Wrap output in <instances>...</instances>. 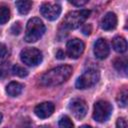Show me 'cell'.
<instances>
[{
	"mask_svg": "<svg viewBox=\"0 0 128 128\" xmlns=\"http://www.w3.org/2000/svg\"><path fill=\"white\" fill-rule=\"evenodd\" d=\"M54 109H55L54 104L52 102L47 101V102H42V103L38 104L34 109V113L36 114L37 117H39L41 119H45L53 114Z\"/></svg>",
	"mask_w": 128,
	"mask_h": 128,
	"instance_id": "8fae6325",
	"label": "cell"
},
{
	"mask_svg": "<svg viewBox=\"0 0 128 128\" xmlns=\"http://www.w3.org/2000/svg\"><path fill=\"white\" fill-rule=\"evenodd\" d=\"M117 25V16L114 12H108L104 15L101 20V28L103 30L109 31L113 30Z\"/></svg>",
	"mask_w": 128,
	"mask_h": 128,
	"instance_id": "7c38bea8",
	"label": "cell"
},
{
	"mask_svg": "<svg viewBox=\"0 0 128 128\" xmlns=\"http://www.w3.org/2000/svg\"><path fill=\"white\" fill-rule=\"evenodd\" d=\"M11 72L13 75H16L18 77H26L28 75V71L27 69H25L23 66H20L18 64L12 66L11 68Z\"/></svg>",
	"mask_w": 128,
	"mask_h": 128,
	"instance_id": "ac0fdd59",
	"label": "cell"
},
{
	"mask_svg": "<svg viewBox=\"0 0 128 128\" xmlns=\"http://www.w3.org/2000/svg\"><path fill=\"white\" fill-rule=\"evenodd\" d=\"M112 46H113V49L118 53H124L127 50V42L125 38L121 36H116L113 38Z\"/></svg>",
	"mask_w": 128,
	"mask_h": 128,
	"instance_id": "5bb4252c",
	"label": "cell"
},
{
	"mask_svg": "<svg viewBox=\"0 0 128 128\" xmlns=\"http://www.w3.org/2000/svg\"><path fill=\"white\" fill-rule=\"evenodd\" d=\"M21 61L28 66H36L42 61V53L37 48L27 47L20 52Z\"/></svg>",
	"mask_w": 128,
	"mask_h": 128,
	"instance_id": "8992f818",
	"label": "cell"
},
{
	"mask_svg": "<svg viewBox=\"0 0 128 128\" xmlns=\"http://www.w3.org/2000/svg\"><path fill=\"white\" fill-rule=\"evenodd\" d=\"M40 13L44 18L53 21L59 17L61 13V6L58 3L45 2L40 7Z\"/></svg>",
	"mask_w": 128,
	"mask_h": 128,
	"instance_id": "52a82bcc",
	"label": "cell"
},
{
	"mask_svg": "<svg viewBox=\"0 0 128 128\" xmlns=\"http://www.w3.org/2000/svg\"><path fill=\"white\" fill-rule=\"evenodd\" d=\"M127 98H128V93L126 89H123L122 91H120V93L117 96V103L119 106L121 107H125L127 104Z\"/></svg>",
	"mask_w": 128,
	"mask_h": 128,
	"instance_id": "ffe728a7",
	"label": "cell"
},
{
	"mask_svg": "<svg viewBox=\"0 0 128 128\" xmlns=\"http://www.w3.org/2000/svg\"><path fill=\"white\" fill-rule=\"evenodd\" d=\"M10 19V10L7 6L2 5L0 6V24L3 25L8 22Z\"/></svg>",
	"mask_w": 128,
	"mask_h": 128,
	"instance_id": "e0dca14e",
	"label": "cell"
},
{
	"mask_svg": "<svg viewBox=\"0 0 128 128\" xmlns=\"http://www.w3.org/2000/svg\"><path fill=\"white\" fill-rule=\"evenodd\" d=\"M72 72L73 69L69 65H61L55 67L41 76L39 84L43 87H53L60 85L69 79V77L72 75Z\"/></svg>",
	"mask_w": 128,
	"mask_h": 128,
	"instance_id": "6da1fadb",
	"label": "cell"
},
{
	"mask_svg": "<svg viewBox=\"0 0 128 128\" xmlns=\"http://www.w3.org/2000/svg\"><path fill=\"white\" fill-rule=\"evenodd\" d=\"M112 113V105L105 100H99L94 104L93 118L99 123H103L108 120Z\"/></svg>",
	"mask_w": 128,
	"mask_h": 128,
	"instance_id": "277c9868",
	"label": "cell"
},
{
	"mask_svg": "<svg viewBox=\"0 0 128 128\" xmlns=\"http://www.w3.org/2000/svg\"><path fill=\"white\" fill-rule=\"evenodd\" d=\"M89 15H90V10H87V9L69 12L65 16V18L62 22V26L66 30L76 29V28L80 27L86 21V19L89 17Z\"/></svg>",
	"mask_w": 128,
	"mask_h": 128,
	"instance_id": "3957f363",
	"label": "cell"
},
{
	"mask_svg": "<svg viewBox=\"0 0 128 128\" xmlns=\"http://www.w3.org/2000/svg\"><path fill=\"white\" fill-rule=\"evenodd\" d=\"M56 58H58V59H60V60L64 59V58H65V53H64V51L61 50V49H59V50L56 52Z\"/></svg>",
	"mask_w": 128,
	"mask_h": 128,
	"instance_id": "4316f807",
	"label": "cell"
},
{
	"mask_svg": "<svg viewBox=\"0 0 128 128\" xmlns=\"http://www.w3.org/2000/svg\"><path fill=\"white\" fill-rule=\"evenodd\" d=\"M58 126H59V128H73L74 127V124H73L72 120L70 119V117L64 115V116H62L59 119Z\"/></svg>",
	"mask_w": 128,
	"mask_h": 128,
	"instance_id": "d6986e66",
	"label": "cell"
},
{
	"mask_svg": "<svg viewBox=\"0 0 128 128\" xmlns=\"http://www.w3.org/2000/svg\"><path fill=\"white\" fill-rule=\"evenodd\" d=\"M84 47H85L84 43L80 39H78V38L71 39L66 44L67 55L72 59H77L82 55V53L84 51Z\"/></svg>",
	"mask_w": 128,
	"mask_h": 128,
	"instance_id": "9c48e42d",
	"label": "cell"
},
{
	"mask_svg": "<svg viewBox=\"0 0 128 128\" xmlns=\"http://www.w3.org/2000/svg\"><path fill=\"white\" fill-rule=\"evenodd\" d=\"M21 29H22V27H21V24L19 23V22H15L12 26H11V33L13 34V35H18L20 32H21Z\"/></svg>",
	"mask_w": 128,
	"mask_h": 128,
	"instance_id": "7402d4cb",
	"label": "cell"
},
{
	"mask_svg": "<svg viewBox=\"0 0 128 128\" xmlns=\"http://www.w3.org/2000/svg\"><path fill=\"white\" fill-rule=\"evenodd\" d=\"M10 69V65L7 62H3L0 64V78H5L8 75Z\"/></svg>",
	"mask_w": 128,
	"mask_h": 128,
	"instance_id": "44dd1931",
	"label": "cell"
},
{
	"mask_svg": "<svg viewBox=\"0 0 128 128\" xmlns=\"http://www.w3.org/2000/svg\"><path fill=\"white\" fill-rule=\"evenodd\" d=\"M16 6L18 8V11L21 13V14H27L31 7H32V2L31 1H28V0H21V1H16Z\"/></svg>",
	"mask_w": 128,
	"mask_h": 128,
	"instance_id": "9a60e30c",
	"label": "cell"
},
{
	"mask_svg": "<svg viewBox=\"0 0 128 128\" xmlns=\"http://www.w3.org/2000/svg\"><path fill=\"white\" fill-rule=\"evenodd\" d=\"M116 127L117 128H127V121L125 118L120 117L116 121Z\"/></svg>",
	"mask_w": 128,
	"mask_h": 128,
	"instance_id": "603a6c76",
	"label": "cell"
},
{
	"mask_svg": "<svg viewBox=\"0 0 128 128\" xmlns=\"http://www.w3.org/2000/svg\"><path fill=\"white\" fill-rule=\"evenodd\" d=\"M87 2H88L87 0H74V1H70V3L72 5H75V6H83Z\"/></svg>",
	"mask_w": 128,
	"mask_h": 128,
	"instance_id": "d4e9b609",
	"label": "cell"
},
{
	"mask_svg": "<svg viewBox=\"0 0 128 128\" xmlns=\"http://www.w3.org/2000/svg\"><path fill=\"white\" fill-rule=\"evenodd\" d=\"M114 67L117 71L126 74V72H127V60H126V58H117V59H115Z\"/></svg>",
	"mask_w": 128,
	"mask_h": 128,
	"instance_id": "2e32d148",
	"label": "cell"
},
{
	"mask_svg": "<svg viewBox=\"0 0 128 128\" xmlns=\"http://www.w3.org/2000/svg\"><path fill=\"white\" fill-rule=\"evenodd\" d=\"M109 52L110 49L106 39L99 38L98 40H96V42L94 43V55L96 56V58L101 60L105 59L109 55Z\"/></svg>",
	"mask_w": 128,
	"mask_h": 128,
	"instance_id": "30bf717a",
	"label": "cell"
},
{
	"mask_svg": "<svg viewBox=\"0 0 128 128\" xmlns=\"http://www.w3.org/2000/svg\"><path fill=\"white\" fill-rule=\"evenodd\" d=\"M100 78V74L96 69H89L85 71L76 80L75 86L78 89H87L94 86Z\"/></svg>",
	"mask_w": 128,
	"mask_h": 128,
	"instance_id": "5b68a950",
	"label": "cell"
},
{
	"mask_svg": "<svg viewBox=\"0 0 128 128\" xmlns=\"http://www.w3.org/2000/svg\"><path fill=\"white\" fill-rule=\"evenodd\" d=\"M38 128H45V127H44V126H42V127H38Z\"/></svg>",
	"mask_w": 128,
	"mask_h": 128,
	"instance_id": "f546056e",
	"label": "cell"
},
{
	"mask_svg": "<svg viewBox=\"0 0 128 128\" xmlns=\"http://www.w3.org/2000/svg\"><path fill=\"white\" fill-rule=\"evenodd\" d=\"M92 32V26L90 24H85L82 27V33L84 35H90V33Z\"/></svg>",
	"mask_w": 128,
	"mask_h": 128,
	"instance_id": "cb8c5ba5",
	"label": "cell"
},
{
	"mask_svg": "<svg viewBox=\"0 0 128 128\" xmlns=\"http://www.w3.org/2000/svg\"><path fill=\"white\" fill-rule=\"evenodd\" d=\"M2 118H3V116H2V114L0 113V123H1V121H2Z\"/></svg>",
	"mask_w": 128,
	"mask_h": 128,
	"instance_id": "f1b7e54d",
	"label": "cell"
},
{
	"mask_svg": "<svg viewBox=\"0 0 128 128\" xmlns=\"http://www.w3.org/2000/svg\"><path fill=\"white\" fill-rule=\"evenodd\" d=\"M22 90H23V85L16 81H12L6 86V92L11 97L19 96L22 93Z\"/></svg>",
	"mask_w": 128,
	"mask_h": 128,
	"instance_id": "4fadbf2b",
	"label": "cell"
},
{
	"mask_svg": "<svg viewBox=\"0 0 128 128\" xmlns=\"http://www.w3.org/2000/svg\"><path fill=\"white\" fill-rule=\"evenodd\" d=\"M79 128H92V127L89 126V125H82V126H80Z\"/></svg>",
	"mask_w": 128,
	"mask_h": 128,
	"instance_id": "83f0119b",
	"label": "cell"
},
{
	"mask_svg": "<svg viewBox=\"0 0 128 128\" xmlns=\"http://www.w3.org/2000/svg\"><path fill=\"white\" fill-rule=\"evenodd\" d=\"M6 54H7L6 46L3 43H0V57H4Z\"/></svg>",
	"mask_w": 128,
	"mask_h": 128,
	"instance_id": "484cf974",
	"label": "cell"
},
{
	"mask_svg": "<svg viewBox=\"0 0 128 128\" xmlns=\"http://www.w3.org/2000/svg\"><path fill=\"white\" fill-rule=\"evenodd\" d=\"M69 110L76 119H82L85 117L88 111V106L83 99L75 98L69 104Z\"/></svg>",
	"mask_w": 128,
	"mask_h": 128,
	"instance_id": "ba28073f",
	"label": "cell"
},
{
	"mask_svg": "<svg viewBox=\"0 0 128 128\" xmlns=\"http://www.w3.org/2000/svg\"><path fill=\"white\" fill-rule=\"evenodd\" d=\"M45 32V25L40 18L34 17L31 18L26 25L25 32V41L28 43H33L39 40Z\"/></svg>",
	"mask_w": 128,
	"mask_h": 128,
	"instance_id": "7a4b0ae2",
	"label": "cell"
}]
</instances>
